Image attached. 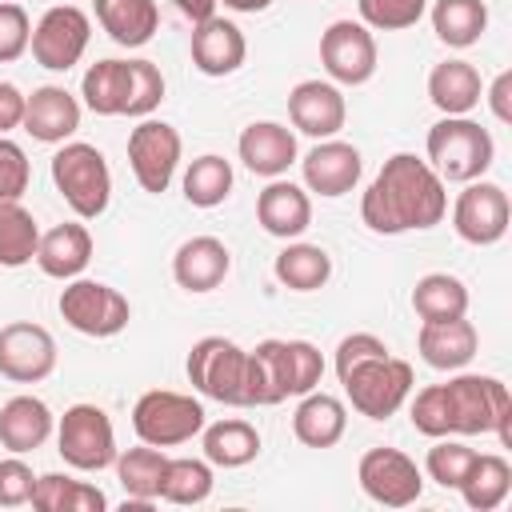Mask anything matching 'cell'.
<instances>
[{
  "label": "cell",
  "mask_w": 512,
  "mask_h": 512,
  "mask_svg": "<svg viewBox=\"0 0 512 512\" xmlns=\"http://www.w3.org/2000/svg\"><path fill=\"white\" fill-rule=\"evenodd\" d=\"M444 212H448L444 180L436 176V168L428 160H420L412 152L388 156L360 200L364 224L380 236L436 228L444 220Z\"/></svg>",
  "instance_id": "obj_1"
},
{
  "label": "cell",
  "mask_w": 512,
  "mask_h": 512,
  "mask_svg": "<svg viewBox=\"0 0 512 512\" xmlns=\"http://www.w3.org/2000/svg\"><path fill=\"white\" fill-rule=\"evenodd\" d=\"M412 428L440 436H480L496 432L512 444V396L496 376H452L448 384H428L412 400Z\"/></svg>",
  "instance_id": "obj_2"
},
{
  "label": "cell",
  "mask_w": 512,
  "mask_h": 512,
  "mask_svg": "<svg viewBox=\"0 0 512 512\" xmlns=\"http://www.w3.org/2000/svg\"><path fill=\"white\" fill-rule=\"evenodd\" d=\"M324 356L308 340H260L248 352L244 408H272L288 396H304L320 384Z\"/></svg>",
  "instance_id": "obj_3"
},
{
  "label": "cell",
  "mask_w": 512,
  "mask_h": 512,
  "mask_svg": "<svg viewBox=\"0 0 512 512\" xmlns=\"http://www.w3.org/2000/svg\"><path fill=\"white\" fill-rule=\"evenodd\" d=\"M428 164L436 168V176L448 184H468L480 180L492 160H496V144L488 136V128H480L468 116H444L428 128Z\"/></svg>",
  "instance_id": "obj_4"
},
{
  "label": "cell",
  "mask_w": 512,
  "mask_h": 512,
  "mask_svg": "<svg viewBox=\"0 0 512 512\" xmlns=\"http://www.w3.org/2000/svg\"><path fill=\"white\" fill-rule=\"evenodd\" d=\"M344 384V396L352 400V408L368 420H388L404 408L408 392H412V364L392 356V352H376L344 372H336Z\"/></svg>",
  "instance_id": "obj_5"
},
{
  "label": "cell",
  "mask_w": 512,
  "mask_h": 512,
  "mask_svg": "<svg viewBox=\"0 0 512 512\" xmlns=\"http://www.w3.org/2000/svg\"><path fill=\"white\" fill-rule=\"evenodd\" d=\"M52 184L80 220H96L112 200V172L96 144L72 140L52 156Z\"/></svg>",
  "instance_id": "obj_6"
},
{
  "label": "cell",
  "mask_w": 512,
  "mask_h": 512,
  "mask_svg": "<svg viewBox=\"0 0 512 512\" xmlns=\"http://www.w3.org/2000/svg\"><path fill=\"white\" fill-rule=\"evenodd\" d=\"M188 380L200 396L216 404L244 408V380H248V352L228 336H204L188 352Z\"/></svg>",
  "instance_id": "obj_7"
},
{
  "label": "cell",
  "mask_w": 512,
  "mask_h": 512,
  "mask_svg": "<svg viewBox=\"0 0 512 512\" xmlns=\"http://www.w3.org/2000/svg\"><path fill=\"white\" fill-rule=\"evenodd\" d=\"M132 428L144 444L152 448H176L188 444L192 436H200L204 428V408L200 400L184 396V392H168V388H152L136 400L132 408Z\"/></svg>",
  "instance_id": "obj_8"
},
{
  "label": "cell",
  "mask_w": 512,
  "mask_h": 512,
  "mask_svg": "<svg viewBox=\"0 0 512 512\" xmlns=\"http://www.w3.org/2000/svg\"><path fill=\"white\" fill-rule=\"evenodd\" d=\"M56 452L64 456V464H72L80 472H100V468L116 464V432H112L108 412L96 404H72L60 416Z\"/></svg>",
  "instance_id": "obj_9"
},
{
  "label": "cell",
  "mask_w": 512,
  "mask_h": 512,
  "mask_svg": "<svg viewBox=\"0 0 512 512\" xmlns=\"http://www.w3.org/2000/svg\"><path fill=\"white\" fill-rule=\"evenodd\" d=\"M56 308H60V316H64L76 332L96 336V340L124 332L128 320H132V308H128V300H124L116 288H108V284H100V280H80V276L64 284Z\"/></svg>",
  "instance_id": "obj_10"
},
{
  "label": "cell",
  "mask_w": 512,
  "mask_h": 512,
  "mask_svg": "<svg viewBox=\"0 0 512 512\" xmlns=\"http://www.w3.org/2000/svg\"><path fill=\"white\" fill-rule=\"evenodd\" d=\"M92 40V20L84 8L76 4H56L40 16V24L32 28V60L48 72H68L72 64H80L84 48Z\"/></svg>",
  "instance_id": "obj_11"
},
{
  "label": "cell",
  "mask_w": 512,
  "mask_h": 512,
  "mask_svg": "<svg viewBox=\"0 0 512 512\" xmlns=\"http://www.w3.org/2000/svg\"><path fill=\"white\" fill-rule=\"evenodd\" d=\"M356 480H360L364 496L376 500V504H384V508H408L424 492V472L400 448H368L360 456Z\"/></svg>",
  "instance_id": "obj_12"
},
{
  "label": "cell",
  "mask_w": 512,
  "mask_h": 512,
  "mask_svg": "<svg viewBox=\"0 0 512 512\" xmlns=\"http://www.w3.org/2000/svg\"><path fill=\"white\" fill-rule=\"evenodd\" d=\"M180 132L164 120H140L132 132H128V164H132V176L144 192L160 196L168 192L172 176H176V164H180Z\"/></svg>",
  "instance_id": "obj_13"
},
{
  "label": "cell",
  "mask_w": 512,
  "mask_h": 512,
  "mask_svg": "<svg viewBox=\"0 0 512 512\" xmlns=\"http://www.w3.org/2000/svg\"><path fill=\"white\" fill-rule=\"evenodd\" d=\"M508 220H512L508 192L500 184H492V180H468V188L452 204V228H456V236L464 244H476V248H488V244L504 240Z\"/></svg>",
  "instance_id": "obj_14"
},
{
  "label": "cell",
  "mask_w": 512,
  "mask_h": 512,
  "mask_svg": "<svg viewBox=\"0 0 512 512\" xmlns=\"http://www.w3.org/2000/svg\"><path fill=\"white\" fill-rule=\"evenodd\" d=\"M56 372V340L32 320L0 328V376L12 384H40Z\"/></svg>",
  "instance_id": "obj_15"
},
{
  "label": "cell",
  "mask_w": 512,
  "mask_h": 512,
  "mask_svg": "<svg viewBox=\"0 0 512 512\" xmlns=\"http://www.w3.org/2000/svg\"><path fill=\"white\" fill-rule=\"evenodd\" d=\"M320 64L336 84H368L376 72V40L356 20H336L320 36Z\"/></svg>",
  "instance_id": "obj_16"
},
{
  "label": "cell",
  "mask_w": 512,
  "mask_h": 512,
  "mask_svg": "<svg viewBox=\"0 0 512 512\" xmlns=\"http://www.w3.org/2000/svg\"><path fill=\"white\" fill-rule=\"evenodd\" d=\"M288 116H292L296 132H304L312 140H332L348 120V104H344V92L336 84L300 80L288 92Z\"/></svg>",
  "instance_id": "obj_17"
},
{
  "label": "cell",
  "mask_w": 512,
  "mask_h": 512,
  "mask_svg": "<svg viewBox=\"0 0 512 512\" xmlns=\"http://www.w3.org/2000/svg\"><path fill=\"white\" fill-rule=\"evenodd\" d=\"M304 184L308 192H320V196H344L356 188L360 172H364V160H360V148L356 144H344V140H320L304 160Z\"/></svg>",
  "instance_id": "obj_18"
},
{
  "label": "cell",
  "mask_w": 512,
  "mask_h": 512,
  "mask_svg": "<svg viewBox=\"0 0 512 512\" xmlns=\"http://www.w3.org/2000/svg\"><path fill=\"white\" fill-rule=\"evenodd\" d=\"M20 128L40 144H64L80 128V100L60 84H44L24 100Z\"/></svg>",
  "instance_id": "obj_19"
},
{
  "label": "cell",
  "mask_w": 512,
  "mask_h": 512,
  "mask_svg": "<svg viewBox=\"0 0 512 512\" xmlns=\"http://www.w3.org/2000/svg\"><path fill=\"white\" fill-rule=\"evenodd\" d=\"M416 348H420V360L428 368L456 372L476 356L480 336H476V324L464 320V316H456V320H424L420 336H416Z\"/></svg>",
  "instance_id": "obj_20"
},
{
  "label": "cell",
  "mask_w": 512,
  "mask_h": 512,
  "mask_svg": "<svg viewBox=\"0 0 512 512\" xmlns=\"http://www.w3.org/2000/svg\"><path fill=\"white\" fill-rule=\"evenodd\" d=\"M236 152H240V160H244L248 172L276 180V176H284L288 164L296 160V136H292L284 124H276V120H252V124L240 132Z\"/></svg>",
  "instance_id": "obj_21"
},
{
  "label": "cell",
  "mask_w": 512,
  "mask_h": 512,
  "mask_svg": "<svg viewBox=\"0 0 512 512\" xmlns=\"http://www.w3.org/2000/svg\"><path fill=\"white\" fill-rule=\"evenodd\" d=\"M228 268H232V252L216 236H192L172 256V276H176V284L184 292H212V288H220Z\"/></svg>",
  "instance_id": "obj_22"
},
{
  "label": "cell",
  "mask_w": 512,
  "mask_h": 512,
  "mask_svg": "<svg viewBox=\"0 0 512 512\" xmlns=\"http://www.w3.org/2000/svg\"><path fill=\"white\" fill-rule=\"evenodd\" d=\"M244 56H248L244 32L232 20L212 16V20L192 28V64L204 76H232L244 64Z\"/></svg>",
  "instance_id": "obj_23"
},
{
  "label": "cell",
  "mask_w": 512,
  "mask_h": 512,
  "mask_svg": "<svg viewBox=\"0 0 512 512\" xmlns=\"http://www.w3.org/2000/svg\"><path fill=\"white\" fill-rule=\"evenodd\" d=\"M256 220H260V228H264L268 236L292 240V236H300V232L312 224V200H308V192H304L300 184L276 176V180L256 196Z\"/></svg>",
  "instance_id": "obj_24"
},
{
  "label": "cell",
  "mask_w": 512,
  "mask_h": 512,
  "mask_svg": "<svg viewBox=\"0 0 512 512\" xmlns=\"http://www.w3.org/2000/svg\"><path fill=\"white\" fill-rule=\"evenodd\" d=\"M92 260V232L76 220L68 224H56L40 236V248H36V264L44 276L52 280H76Z\"/></svg>",
  "instance_id": "obj_25"
},
{
  "label": "cell",
  "mask_w": 512,
  "mask_h": 512,
  "mask_svg": "<svg viewBox=\"0 0 512 512\" xmlns=\"http://www.w3.org/2000/svg\"><path fill=\"white\" fill-rule=\"evenodd\" d=\"M52 436V412L40 396H12L0 408V444L16 456L36 452Z\"/></svg>",
  "instance_id": "obj_26"
},
{
  "label": "cell",
  "mask_w": 512,
  "mask_h": 512,
  "mask_svg": "<svg viewBox=\"0 0 512 512\" xmlns=\"http://www.w3.org/2000/svg\"><path fill=\"white\" fill-rule=\"evenodd\" d=\"M100 28L120 44V48H140L156 36L160 28V8L156 0H92Z\"/></svg>",
  "instance_id": "obj_27"
},
{
  "label": "cell",
  "mask_w": 512,
  "mask_h": 512,
  "mask_svg": "<svg viewBox=\"0 0 512 512\" xmlns=\"http://www.w3.org/2000/svg\"><path fill=\"white\" fill-rule=\"evenodd\" d=\"M344 428H348L344 404L336 396H328V392H316V388L304 392V400L292 412V432L308 448H332V444H340Z\"/></svg>",
  "instance_id": "obj_28"
},
{
  "label": "cell",
  "mask_w": 512,
  "mask_h": 512,
  "mask_svg": "<svg viewBox=\"0 0 512 512\" xmlns=\"http://www.w3.org/2000/svg\"><path fill=\"white\" fill-rule=\"evenodd\" d=\"M480 96H484V84L468 60H444L428 76V100L444 116H468L480 104Z\"/></svg>",
  "instance_id": "obj_29"
},
{
  "label": "cell",
  "mask_w": 512,
  "mask_h": 512,
  "mask_svg": "<svg viewBox=\"0 0 512 512\" xmlns=\"http://www.w3.org/2000/svg\"><path fill=\"white\" fill-rule=\"evenodd\" d=\"M128 92H132L128 60H96L80 80V96L96 116H124Z\"/></svg>",
  "instance_id": "obj_30"
},
{
  "label": "cell",
  "mask_w": 512,
  "mask_h": 512,
  "mask_svg": "<svg viewBox=\"0 0 512 512\" xmlns=\"http://www.w3.org/2000/svg\"><path fill=\"white\" fill-rule=\"evenodd\" d=\"M204 436V460L216 468H244L260 456V432L248 420H216L200 428Z\"/></svg>",
  "instance_id": "obj_31"
},
{
  "label": "cell",
  "mask_w": 512,
  "mask_h": 512,
  "mask_svg": "<svg viewBox=\"0 0 512 512\" xmlns=\"http://www.w3.org/2000/svg\"><path fill=\"white\" fill-rule=\"evenodd\" d=\"M460 492H464V504L476 508V512H492L508 500L512 492V464L496 452H476L472 468L464 472L460 480Z\"/></svg>",
  "instance_id": "obj_32"
},
{
  "label": "cell",
  "mask_w": 512,
  "mask_h": 512,
  "mask_svg": "<svg viewBox=\"0 0 512 512\" xmlns=\"http://www.w3.org/2000/svg\"><path fill=\"white\" fill-rule=\"evenodd\" d=\"M32 508L36 512H104L108 508V496L96 484H84V480L48 472V476H36Z\"/></svg>",
  "instance_id": "obj_33"
},
{
  "label": "cell",
  "mask_w": 512,
  "mask_h": 512,
  "mask_svg": "<svg viewBox=\"0 0 512 512\" xmlns=\"http://www.w3.org/2000/svg\"><path fill=\"white\" fill-rule=\"evenodd\" d=\"M432 28H436L440 44L472 48L488 28V4L484 0H436L432 4Z\"/></svg>",
  "instance_id": "obj_34"
},
{
  "label": "cell",
  "mask_w": 512,
  "mask_h": 512,
  "mask_svg": "<svg viewBox=\"0 0 512 512\" xmlns=\"http://www.w3.org/2000/svg\"><path fill=\"white\" fill-rule=\"evenodd\" d=\"M272 272L284 288L292 292H316L328 284L332 276V256L320 248V244H288L276 260H272Z\"/></svg>",
  "instance_id": "obj_35"
},
{
  "label": "cell",
  "mask_w": 512,
  "mask_h": 512,
  "mask_svg": "<svg viewBox=\"0 0 512 512\" xmlns=\"http://www.w3.org/2000/svg\"><path fill=\"white\" fill-rule=\"evenodd\" d=\"M412 308L420 320H456L468 316V288L460 276L448 272H428L412 288Z\"/></svg>",
  "instance_id": "obj_36"
},
{
  "label": "cell",
  "mask_w": 512,
  "mask_h": 512,
  "mask_svg": "<svg viewBox=\"0 0 512 512\" xmlns=\"http://www.w3.org/2000/svg\"><path fill=\"white\" fill-rule=\"evenodd\" d=\"M164 468H168V456L144 440H140V448L116 452V476H120L124 496H132V500H160Z\"/></svg>",
  "instance_id": "obj_37"
},
{
  "label": "cell",
  "mask_w": 512,
  "mask_h": 512,
  "mask_svg": "<svg viewBox=\"0 0 512 512\" xmlns=\"http://www.w3.org/2000/svg\"><path fill=\"white\" fill-rule=\"evenodd\" d=\"M36 248H40V228L32 212L20 200L0 204V268H20L36 260Z\"/></svg>",
  "instance_id": "obj_38"
},
{
  "label": "cell",
  "mask_w": 512,
  "mask_h": 512,
  "mask_svg": "<svg viewBox=\"0 0 512 512\" xmlns=\"http://www.w3.org/2000/svg\"><path fill=\"white\" fill-rule=\"evenodd\" d=\"M228 192H232V164L224 156L208 152V156H196L188 164V172H184V200L192 208H216V204L228 200Z\"/></svg>",
  "instance_id": "obj_39"
},
{
  "label": "cell",
  "mask_w": 512,
  "mask_h": 512,
  "mask_svg": "<svg viewBox=\"0 0 512 512\" xmlns=\"http://www.w3.org/2000/svg\"><path fill=\"white\" fill-rule=\"evenodd\" d=\"M212 496V464L208 460H192V456H168L164 468V484H160V500L168 504H204Z\"/></svg>",
  "instance_id": "obj_40"
},
{
  "label": "cell",
  "mask_w": 512,
  "mask_h": 512,
  "mask_svg": "<svg viewBox=\"0 0 512 512\" xmlns=\"http://www.w3.org/2000/svg\"><path fill=\"white\" fill-rule=\"evenodd\" d=\"M472 460H476V448L440 436V440L428 448L424 472H428V480H436L440 488H460V480H464V472L472 468Z\"/></svg>",
  "instance_id": "obj_41"
},
{
  "label": "cell",
  "mask_w": 512,
  "mask_h": 512,
  "mask_svg": "<svg viewBox=\"0 0 512 512\" xmlns=\"http://www.w3.org/2000/svg\"><path fill=\"white\" fill-rule=\"evenodd\" d=\"M356 8H360L364 28H376V32H400V28L420 24L428 0H356Z\"/></svg>",
  "instance_id": "obj_42"
},
{
  "label": "cell",
  "mask_w": 512,
  "mask_h": 512,
  "mask_svg": "<svg viewBox=\"0 0 512 512\" xmlns=\"http://www.w3.org/2000/svg\"><path fill=\"white\" fill-rule=\"evenodd\" d=\"M128 64H132V92H128L124 116H140L144 120L164 100V72L152 60H128Z\"/></svg>",
  "instance_id": "obj_43"
},
{
  "label": "cell",
  "mask_w": 512,
  "mask_h": 512,
  "mask_svg": "<svg viewBox=\"0 0 512 512\" xmlns=\"http://www.w3.org/2000/svg\"><path fill=\"white\" fill-rule=\"evenodd\" d=\"M32 44V20L16 0H0V64H12Z\"/></svg>",
  "instance_id": "obj_44"
},
{
  "label": "cell",
  "mask_w": 512,
  "mask_h": 512,
  "mask_svg": "<svg viewBox=\"0 0 512 512\" xmlns=\"http://www.w3.org/2000/svg\"><path fill=\"white\" fill-rule=\"evenodd\" d=\"M28 180H32V168H28V156L20 144H12L8 136H0V204H12L28 192Z\"/></svg>",
  "instance_id": "obj_45"
},
{
  "label": "cell",
  "mask_w": 512,
  "mask_h": 512,
  "mask_svg": "<svg viewBox=\"0 0 512 512\" xmlns=\"http://www.w3.org/2000/svg\"><path fill=\"white\" fill-rule=\"evenodd\" d=\"M32 488H36V476L20 456L0 460V508L32 504Z\"/></svg>",
  "instance_id": "obj_46"
},
{
  "label": "cell",
  "mask_w": 512,
  "mask_h": 512,
  "mask_svg": "<svg viewBox=\"0 0 512 512\" xmlns=\"http://www.w3.org/2000/svg\"><path fill=\"white\" fill-rule=\"evenodd\" d=\"M24 100H28V96H24L16 84L0 80V136H8L12 128L24 124Z\"/></svg>",
  "instance_id": "obj_47"
},
{
  "label": "cell",
  "mask_w": 512,
  "mask_h": 512,
  "mask_svg": "<svg viewBox=\"0 0 512 512\" xmlns=\"http://www.w3.org/2000/svg\"><path fill=\"white\" fill-rule=\"evenodd\" d=\"M512 72H500L496 80H492V88H488V104H492V112H496V120L500 124H508L512 120Z\"/></svg>",
  "instance_id": "obj_48"
},
{
  "label": "cell",
  "mask_w": 512,
  "mask_h": 512,
  "mask_svg": "<svg viewBox=\"0 0 512 512\" xmlns=\"http://www.w3.org/2000/svg\"><path fill=\"white\" fill-rule=\"evenodd\" d=\"M176 12L196 28V24H204V20L216 16V0H176Z\"/></svg>",
  "instance_id": "obj_49"
},
{
  "label": "cell",
  "mask_w": 512,
  "mask_h": 512,
  "mask_svg": "<svg viewBox=\"0 0 512 512\" xmlns=\"http://www.w3.org/2000/svg\"><path fill=\"white\" fill-rule=\"evenodd\" d=\"M216 4H224V8H232V12H264L272 0H216Z\"/></svg>",
  "instance_id": "obj_50"
},
{
  "label": "cell",
  "mask_w": 512,
  "mask_h": 512,
  "mask_svg": "<svg viewBox=\"0 0 512 512\" xmlns=\"http://www.w3.org/2000/svg\"><path fill=\"white\" fill-rule=\"evenodd\" d=\"M60 4H72V0H60Z\"/></svg>",
  "instance_id": "obj_51"
}]
</instances>
